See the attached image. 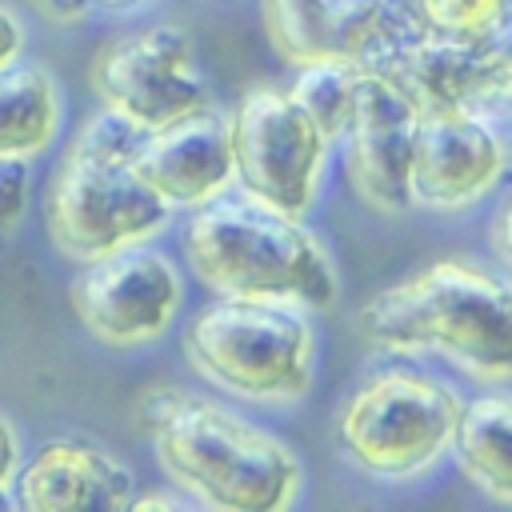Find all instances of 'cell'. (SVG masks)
I'll return each instance as SVG.
<instances>
[{
	"mask_svg": "<svg viewBox=\"0 0 512 512\" xmlns=\"http://www.w3.org/2000/svg\"><path fill=\"white\" fill-rule=\"evenodd\" d=\"M508 148L500 132L472 108H432L416 116L412 136V204L464 208L496 188Z\"/></svg>",
	"mask_w": 512,
	"mask_h": 512,
	"instance_id": "obj_10",
	"label": "cell"
},
{
	"mask_svg": "<svg viewBox=\"0 0 512 512\" xmlns=\"http://www.w3.org/2000/svg\"><path fill=\"white\" fill-rule=\"evenodd\" d=\"M136 424L164 476L192 504L220 512H280L300 492L296 452L216 400L148 384L136 396Z\"/></svg>",
	"mask_w": 512,
	"mask_h": 512,
	"instance_id": "obj_1",
	"label": "cell"
},
{
	"mask_svg": "<svg viewBox=\"0 0 512 512\" xmlns=\"http://www.w3.org/2000/svg\"><path fill=\"white\" fill-rule=\"evenodd\" d=\"M360 336L396 356H444L468 376L512 380V280L444 256L360 304Z\"/></svg>",
	"mask_w": 512,
	"mask_h": 512,
	"instance_id": "obj_2",
	"label": "cell"
},
{
	"mask_svg": "<svg viewBox=\"0 0 512 512\" xmlns=\"http://www.w3.org/2000/svg\"><path fill=\"white\" fill-rule=\"evenodd\" d=\"M60 128V92L48 68L12 64L0 72V156H40Z\"/></svg>",
	"mask_w": 512,
	"mask_h": 512,
	"instance_id": "obj_16",
	"label": "cell"
},
{
	"mask_svg": "<svg viewBox=\"0 0 512 512\" xmlns=\"http://www.w3.org/2000/svg\"><path fill=\"white\" fill-rule=\"evenodd\" d=\"M488 64H492V84L496 100L512 104V20L488 40Z\"/></svg>",
	"mask_w": 512,
	"mask_h": 512,
	"instance_id": "obj_20",
	"label": "cell"
},
{
	"mask_svg": "<svg viewBox=\"0 0 512 512\" xmlns=\"http://www.w3.org/2000/svg\"><path fill=\"white\" fill-rule=\"evenodd\" d=\"M16 472H20V432L0 412V504H4V492L16 484Z\"/></svg>",
	"mask_w": 512,
	"mask_h": 512,
	"instance_id": "obj_21",
	"label": "cell"
},
{
	"mask_svg": "<svg viewBox=\"0 0 512 512\" xmlns=\"http://www.w3.org/2000/svg\"><path fill=\"white\" fill-rule=\"evenodd\" d=\"M360 64L352 56H324L312 64H300L296 80H292V96L296 104L320 124V132L328 140L344 136L356 112V96H360Z\"/></svg>",
	"mask_w": 512,
	"mask_h": 512,
	"instance_id": "obj_17",
	"label": "cell"
},
{
	"mask_svg": "<svg viewBox=\"0 0 512 512\" xmlns=\"http://www.w3.org/2000/svg\"><path fill=\"white\" fill-rule=\"evenodd\" d=\"M228 136L236 184L288 216H308L320 192L328 136L296 96L276 84L248 88L228 112Z\"/></svg>",
	"mask_w": 512,
	"mask_h": 512,
	"instance_id": "obj_7",
	"label": "cell"
},
{
	"mask_svg": "<svg viewBox=\"0 0 512 512\" xmlns=\"http://www.w3.org/2000/svg\"><path fill=\"white\" fill-rule=\"evenodd\" d=\"M492 244H496V256L504 264H512V196H508V204L500 208V216L492 224Z\"/></svg>",
	"mask_w": 512,
	"mask_h": 512,
	"instance_id": "obj_24",
	"label": "cell"
},
{
	"mask_svg": "<svg viewBox=\"0 0 512 512\" xmlns=\"http://www.w3.org/2000/svg\"><path fill=\"white\" fill-rule=\"evenodd\" d=\"M32 4L56 24H76V20H84L92 12V0H32Z\"/></svg>",
	"mask_w": 512,
	"mask_h": 512,
	"instance_id": "obj_23",
	"label": "cell"
},
{
	"mask_svg": "<svg viewBox=\"0 0 512 512\" xmlns=\"http://www.w3.org/2000/svg\"><path fill=\"white\" fill-rule=\"evenodd\" d=\"M128 508H180V500H172L164 492H152V496H132Z\"/></svg>",
	"mask_w": 512,
	"mask_h": 512,
	"instance_id": "obj_25",
	"label": "cell"
},
{
	"mask_svg": "<svg viewBox=\"0 0 512 512\" xmlns=\"http://www.w3.org/2000/svg\"><path fill=\"white\" fill-rule=\"evenodd\" d=\"M184 356L232 396L284 404L312 388L316 332L300 304L216 296L188 320Z\"/></svg>",
	"mask_w": 512,
	"mask_h": 512,
	"instance_id": "obj_5",
	"label": "cell"
},
{
	"mask_svg": "<svg viewBox=\"0 0 512 512\" xmlns=\"http://www.w3.org/2000/svg\"><path fill=\"white\" fill-rule=\"evenodd\" d=\"M460 408L448 384L424 372L384 368L344 400L336 440L364 476L404 484L452 452Z\"/></svg>",
	"mask_w": 512,
	"mask_h": 512,
	"instance_id": "obj_6",
	"label": "cell"
},
{
	"mask_svg": "<svg viewBox=\"0 0 512 512\" xmlns=\"http://www.w3.org/2000/svg\"><path fill=\"white\" fill-rule=\"evenodd\" d=\"M452 456L484 496L512 504V392L476 396L460 408Z\"/></svg>",
	"mask_w": 512,
	"mask_h": 512,
	"instance_id": "obj_15",
	"label": "cell"
},
{
	"mask_svg": "<svg viewBox=\"0 0 512 512\" xmlns=\"http://www.w3.org/2000/svg\"><path fill=\"white\" fill-rule=\"evenodd\" d=\"M364 72V68H360ZM416 108L380 76H360L356 112L348 124V184L352 192L376 212H404L412 208V136H416Z\"/></svg>",
	"mask_w": 512,
	"mask_h": 512,
	"instance_id": "obj_11",
	"label": "cell"
},
{
	"mask_svg": "<svg viewBox=\"0 0 512 512\" xmlns=\"http://www.w3.org/2000/svg\"><path fill=\"white\" fill-rule=\"evenodd\" d=\"M28 192H32V156H0V236L24 220Z\"/></svg>",
	"mask_w": 512,
	"mask_h": 512,
	"instance_id": "obj_19",
	"label": "cell"
},
{
	"mask_svg": "<svg viewBox=\"0 0 512 512\" xmlns=\"http://www.w3.org/2000/svg\"><path fill=\"white\" fill-rule=\"evenodd\" d=\"M184 256L196 280L216 296L328 308L340 292L336 264L304 216H288L248 192H220L216 200L192 208Z\"/></svg>",
	"mask_w": 512,
	"mask_h": 512,
	"instance_id": "obj_3",
	"label": "cell"
},
{
	"mask_svg": "<svg viewBox=\"0 0 512 512\" xmlns=\"http://www.w3.org/2000/svg\"><path fill=\"white\" fill-rule=\"evenodd\" d=\"M92 4H100V8H112V12H120V8H132V4H140V0H92Z\"/></svg>",
	"mask_w": 512,
	"mask_h": 512,
	"instance_id": "obj_26",
	"label": "cell"
},
{
	"mask_svg": "<svg viewBox=\"0 0 512 512\" xmlns=\"http://www.w3.org/2000/svg\"><path fill=\"white\" fill-rule=\"evenodd\" d=\"M412 12L456 40H492L512 20V0H412Z\"/></svg>",
	"mask_w": 512,
	"mask_h": 512,
	"instance_id": "obj_18",
	"label": "cell"
},
{
	"mask_svg": "<svg viewBox=\"0 0 512 512\" xmlns=\"http://www.w3.org/2000/svg\"><path fill=\"white\" fill-rule=\"evenodd\" d=\"M16 508L24 512H88L128 508L136 492L132 468L88 440H48L16 472Z\"/></svg>",
	"mask_w": 512,
	"mask_h": 512,
	"instance_id": "obj_13",
	"label": "cell"
},
{
	"mask_svg": "<svg viewBox=\"0 0 512 512\" xmlns=\"http://www.w3.org/2000/svg\"><path fill=\"white\" fill-rule=\"evenodd\" d=\"M140 136L136 124L108 108L72 136L44 196V224L64 260L88 264L128 244H148L168 228L172 204L132 172Z\"/></svg>",
	"mask_w": 512,
	"mask_h": 512,
	"instance_id": "obj_4",
	"label": "cell"
},
{
	"mask_svg": "<svg viewBox=\"0 0 512 512\" xmlns=\"http://www.w3.org/2000/svg\"><path fill=\"white\" fill-rule=\"evenodd\" d=\"M132 172L172 208H200L232 188V136L228 116L212 104L140 136Z\"/></svg>",
	"mask_w": 512,
	"mask_h": 512,
	"instance_id": "obj_12",
	"label": "cell"
},
{
	"mask_svg": "<svg viewBox=\"0 0 512 512\" xmlns=\"http://www.w3.org/2000/svg\"><path fill=\"white\" fill-rule=\"evenodd\" d=\"M388 0H260L264 32L288 64L356 56Z\"/></svg>",
	"mask_w": 512,
	"mask_h": 512,
	"instance_id": "obj_14",
	"label": "cell"
},
{
	"mask_svg": "<svg viewBox=\"0 0 512 512\" xmlns=\"http://www.w3.org/2000/svg\"><path fill=\"white\" fill-rule=\"evenodd\" d=\"M184 300V280L168 256L148 244H128L100 260L68 284V304L88 336L108 348H140L160 340Z\"/></svg>",
	"mask_w": 512,
	"mask_h": 512,
	"instance_id": "obj_9",
	"label": "cell"
},
{
	"mask_svg": "<svg viewBox=\"0 0 512 512\" xmlns=\"http://www.w3.org/2000/svg\"><path fill=\"white\" fill-rule=\"evenodd\" d=\"M20 52H24V24L8 4H0V72H8L20 60Z\"/></svg>",
	"mask_w": 512,
	"mask_h": 512,
	"instance_id": "obj_22",
	"label": "cell"
},
{
	"mask_svg": "<svg viewBox=\"0 0 512 512\" xmlns=\"http://www.w3.org/2000/svg\"><path fill=\"white\" fill-rule=\"evenodd\" d=\"M100 104L140 132L164 128L212 104L196 44L176 24H144L112 36L88 68Z\"/></svg>",
	"mask_w": 512,
	"mask_h": 512,
	"instance_id": "obj_8",
	"label": "cell"
}]
</instances>
